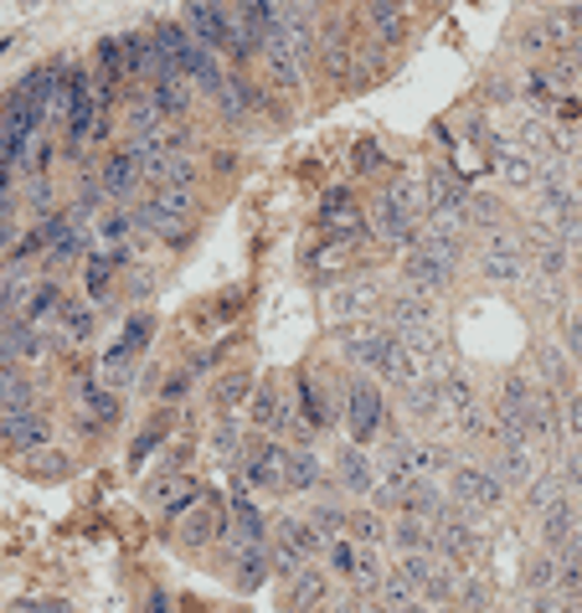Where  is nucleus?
Segmentation results:
<instances>
[{"label":"nucleus","instance_id":"1","mask_svg":"<svg viewBox=\"0 0 582 613\" xmlns=\"http://www.w3.org/2000/svg\"><path fill=\"white\" fill-rule=\"evenodd\" d=\"M345 423H351V439L372 443L387 428V402H381V387L377 382H366V376H351V387H345Z\"/></svg>","mask_w":582,"mask_h":613},{"label":"nucleus","instance_id":"2","mask_svg":"<svg viewBox=\"0 0 582 613\" xmlns=\"http://www.w3.org/2000/svg\"><path fill=\"white\" fill-rule=\"evenodd\" d=\"M52 356V336L36 330L26 320H5L0 325V361L5 366H42Z\"/></svg>","mask_w":582,"mask_h":613},{"label":"nucleus","instance_id":"3","mask_svg":"<svg viewBox=\"0 0 582 613\" xmlns=\"http://www.w3.org/2000/svg\"><path fill=\"white\" fill-rule=\"evenodd\" d=\"M52 439V418L42 408H21V412H0V443L11 454H36Z\"/></svg>","mask_w":582,"mask_h":613},{"label":"nucleus","instance_id":"4","mask_svg":"<svg viewBox=\"0 0 582 613\" xmlns=\"http://www.w3.org/2000/svg\"><path fill=\"white\" fill-rule=\"evenodd\" d=\"M284 459H289V449L278 439H263L253 443V454L242 464V485H263V490H284Z\"/></svg>","mask_w":582,"mask_h":613},{"label":"nucleus","instance_id":"5","mask_svg":"<svg viewBox=\"0 0 582 613\" xmlns=\"http://www.w3.org/2000/svg\"><path fill=\"white\" fill-rule=\"evenodd\" d=\"M454 500H464V506H480V511H495L500 500H505V485H500V475H490V469H454Z\"/></svg>","mask_w":582,"mask_h":613},{"label":"nucleus","instance_id":"6","mask_svg":"<svg viewBox=\"0 0 582 613\" xmlns=\"http://www.w3.org/2000/svg\"><path fill=\"white\" fill-rule=\"evenodd\" d=\"M341 345H345V356L351 361H361L366 372H377L381 351L392 345V330H381V325H351V330L341 336Z\"/></svg>","mask_w":582,"mask_h":613},{"label":"nucleus","instance_id":"7","mask_svg":"<svg viewBox=\"0 0 582 613\" xmlns=\"http://www.w3.org/2000/svg\"><path fill=\"white\" fill-rule=\"evenodd\" d=\"M186 32L191 42H202L206 52H227V16H222V5H186Z\"/></svg>","mask_w":582,"mask_h":613},{"label":"nucleus","instance_id":"8","mask_svg":"<svg viewBox=\"0 0 582 613\" xmlns=\"http://www.w3.org/2000/svg\"><path fill=\"white\" fill-rule=\"evenodd\" d=\"M99 191L109 196V202H129V196L139 191V166L124 150L109 155V160H103V171H99Z\"/></svg>","mask_w":582,"mask_h":613},{"label":"nucleus","instance_id":"9","mask_svg":"<svg viewBox=\"0 0 582 613\" xmlns=\"http://www.w3.org/2000/svg\"><path fill=\"white\" fill-rule=\"evenodd\" d=\"M402 290H412V294H444L448 290V269H438L433 258H423L418 248L408 253V263H402Z\"/></svg>","mask_w":582,"mask_h":613},{"label":"nucleus","instance_id":"10","mask_svg":"<svg viewBox=\"0 0 582 613\" xmlns=\"http://www.w3.org/2000/svg\"><path fill=\"white\" fill-rule=\"evenodd\" d=\"M326 593H330L326 572H320V567H299L289 582V593H284V613H309Z\"/></svg>","mask_w":582,"mask_h":613},{"label":"nucleus","instance_id":"11","mask_svg":"<svg viewBox=\"0 0 582 613\" xmlns=\"http://www.w3.org/2000/svg\"><path fill=\"white\" fill-rule=\"evenodd\" d=\"M36 402V376H26V366H5L0 361V412H21Z\"/></svg>","mask_w":582,"mask_h":613},{"label":"nucleus","instance_id":"12","mask_svg":"<svg viewBox=\"0 0 582 613\" xmlns=\"http://www.w3.org/2000/svg\"><path fill=\"white\" fill-rule=\"evenodd\" d=\"M88 336H93V309L62 294V305H57V341H62V345H83Z\"/></svg>","mask_w":582,"mask_h":613},{"label":"nucleus","instance_id":"13","mask_svg":"<svg viewBox=\"0 0 582 613\" xmlns=\"http://www.w3.org/2000/svg\"><path fill=\"white\" fill-rule=\"evenodd\" d=\"M341 485L351 495H372L377 490V459L366 449H345L341 454Z\"/></svg>","mask_w":582,"mask_h":613},{"label":"nucleus","instance_id":"14","mask_svg":"<svg viewBox=\"0 0 582 613\" xmlns=\"http://www.w3.org/2000/svg\"><path fill=\"white\" fill-rule=\"evenodd\" d=\"M150 99H155V109H160V114H186V109H191V83L171 68V72H160V78L150 83Z\"/></svg>","mask_w":582,"mask_h":613},{"label":"nucleus","instance_id":"15","mask_svg":"<svg viewBox=\"0 0 582 613\" xmlns=\"http://www.w3.org/2000/svg\"><path fill=\"white\" fill-rule=\"evenodd\" d=\"M32 273L26 269H11L0 279V320H21L26 315V299H32Z\"/></svg>","mask_w":582,"mask_h":613},{"label":"nucleus","instance_id":"16","mask_svg":"<svg viewBox=\"0 0 582 613\" xmlns=\"http://www.w3.org/2000/svg\"><path fill=\"white\" fill-rule=\"evenodd\" d=\"M505 479H515V485H532V479H536V449H532V439L505 443V459H500V485H505Z\"/></svg>","mask_w":582,"mask_h":613},{"label":"nucleus","instance_id":"17","mask_svg":"<svg viewBox=\"0 0 582 613\" xmlns=\"http://www.w3.org/2000/svg\"><path fill=\"white\" fill-rule=\"evenodd\" d=\"M124 124L135 129V139H145V135H160V129H166V114L155 109L150 93H135V99L124 103Z\"/></svg>","mask_w":582,"mask_h":613},{"label":"nucleus","instance_id":"18","mask_svg":"<svg viewBox=\"0 0 582 613\" xmlns=\"http://www.w3.org/2000/svg\"><path fill=\"white\" fill-rule=\"evenodd\" d=\"M372 227H377L387 242H412V238H418V222L402 217L392 202H377V206H372Z\"/></svg>","mask_w":582,"mask_h":613},{"label":"nucleus","instance_id":"19","mask_svg":"<svg viewBox=\"0 0 582 613\" xmlns=\"http://www.w3.org/2000/svg\"><path fill=\"white\" fill-rule=\"evenodd\" d=\"M366 309H377V284H372V279H356V284H345V290L335 294V315H341V320H361Z\"/></svg>","mask_w":582,"mask_h":613},{"label":"nucleus","instance_id":"20","mask_svg":"<svg viewBox=\"0 0 582 613\" xmlns=\"http://www.w3.org/2000/svg\"><path fill=\"white\" fill-rule=\"evenodd\" d=\"M402 412H408V418H433V412H444L438 408V382H433V376L408 382V387H402Z\"/></svg>","mask_w":582,"mask_h":613},{"label":"nucleus","instance_id":"21","mask_svg":"<svg viewBox=\"0 0 582 613\" xmlns=\"http://www.w3.org/2000/svg\"><path fill=\"white\" fill-rule=\"evenodd\" d=\"M320 459L309 454V449H289V459H284V490H309V485H320Z\"/></svg>","mask_w":582,"mask_h":613},{"label":"nucleus","instance_id":"22","mask_svg":"<svg viewBox=\"0 0 582 613\" xmlns=\"http://www.w3.org/2000/svg\"><path fill=\"white\" fill-rule=\"evenodd\" d=\"M429 546H438V552H448V557H469V552H480V536L464 526V521H448L444 515V526L433 531Z\"/></svg>","mask_w":582,"mask_h":613},{"label":"nucleus","instance_id":"23","mask_svg":"<svg viewBox=\"0 0 582 613\" xmlns=\"http://www.w3.org/2000/svg\"><path fill=\"white\" fill-rule=\"evenodd\" d=\"M377 376H387V382H397V387H408V382H418V356H412V351H402V345H387V351H381V361H377Z\"/></svg>","mask_w":582,"mask_h":613},{"label":"nucleus","instance_id":"24","mask_svg":"<svg viewBox=\"0 0 582 613\" xmlns=\"http://www.w3.org/2000/svg\"><path fill=\"white\" fill-rule=\"evenodd\" d=\"M57 305H62L57 284H52V279H36V284H32V299H26V315H21V320L42 330V325H47L52 315H57Z\"/></svg>","mask_w":582,"mask_h":613},{"label":"nucleus","instance_id":"25","mask_svg":"<svg viewBox=\"0 0 582 613\" xmlns=\"http://www.w3.org/2000/svg\"><path fill=\"white\" fill-rule=\"evenodd\" d=\"M253 423L263 428L269 439H274L278 428H284V402H278V387H274V382H263V387H258V397H253Z\"/></svg>","mask_w":582,"mask_h":613},{"label":"nucleus","instance_id":"26","mask_svg":"<svg viewBox=\"0 0 582 613\" xmlns=\"http://www.w3.org/2000/svg\"><path fill=\"white\" fill-rule=\"evenodd\" d=\"M222 531H227L222 511H217V506H212V500H206V495H202V511H196V515H191V521H186V542H191V546L217 542Z\"/></svg>","mask_w":582,"mask_h":613},{"label":"nucleus","instance_id":"27","mask_svg":"<svg viewBox=\"0 0 582 613\" xmlns=\"http://www.w3.org/2000/svg\"><path fill=\"white\" fill-rule=\"evenodd\" d=\"M366 21H372V32L381 36V42H397V36L408 32V5H366Z\"/></svg>","mask_w":582,"mask_h":613},{"label":"nucleus","instance_id":"28","mask_svg":"<svg viewBox=\"0 0 582 613\" xmlns=\"http://www.w3.org/2000/svg\"><path fill=\"white\" fill-rule=\"evenodd\" d=\"M320 63H326L330 78H351V42H345V32L320 36Z\"/></svg>","mask_w":582,"mask_h":613},{"label":"nucleus","instance_id":"29","mask_svg":"<svg viewBox=\"0 0 582 613\" xmlns=\"http://www.w3.org/2000/svg\"><path fill=\"white\" fill-rule=\"evenodd\" d=\"M578 531V515H572V500H557L551 511H541V536H547L551 546H562L567 536Z\"/></svg>","mask_w":582,"mask_h":613},{"label":"nucleus","instance_id":"30","mask_svg":"<svg viewBox=\"0 0 582 613\" xmlns=\"http://www.w3.org/2000/svg\"><path fill=\"white\" fill-rule=\"evenodd\" d=\"M99 232L109 248H129V238H135L139 227H135V212L129 206H119V212H103L99 217Z\"/></svg>","mask_w":582,"mask_h":613},{"label":"nucleus","instance_id":"31","mask_svg":"<svg viewBox=\"0 0 582 613\" xmlns=\"http://www.w3.org/2000/svg\"><path fill=\"white\" fill-rule=\"evenodd\" d=\"M129 376H135V356L124 345H109L103 351V366H99V382L103 387H129Z\"/></svg>","mask_w":582,"mask_h":613},{"label":"nucleus","instance_id":"32","mask_svg":"<svg viewBox=\"0 0 582 613\" xmlns=\"http://www.w3.org/2000/svg\"><path fill=\"white\" fill-rule=\"evenodd\" d=\"M78 402L88 408V418H99V423H109V418H119V397L103 393L99 382H78Z\"/></svg>","mask_w":582,"mask_h":613},{"label":"nucleus","instance_id":"33","mask_svg":"<svg viewBox=\"0 0 582 613\" xmlns=\"http://www.w3.org/2000/svg\"><path fill=\"white\" fill-rule=\"evenodd\" d=\"M345 526H351V536L361 542V552H377V546L387 542V526H381V515H377V511H356V515H345Z\"/></svg>","mask_w":582,"mask_h":613},{"label":"nucleus","instance_id":"34","mask_svg":"<svg viewBox=\"0 0 582 613\" xmlns=\"http://www.w3.org/2000/svg\"><path fill=\"white\" fill-rule=\"evenodd\" d=\"M284 552H294V557H299V563H305V557H315V552H320V536H315V531L305 526V521H294V515H284Z\"/></svg>","mask_w":582,"mask_h":613},{"label":"nucleus","instance_id":"35","mask_svg":"<svg viewBox=\"0 0 582 613\" xmlns=\"http://www.w3.org/2000/svg\"><path fill=\"white\" fill-rule=\"evenodd\" d=\"M269 546H253V552H238V582L242 588H263L269 582Z\"/></svg>","mask_w":582,"mask_h":613},{"label":"nucleus","instance_id":"36","mask_svg":"<svg viewBox=\"0 0 582 613\" xmlns=\"http://www.w3.org/2000/svg\"><path fill=\"white\" fill-rule=\"evenodd\" d=\"M526 588H532V593H551V588H557V557H551V552L526 557Z\"/></svg>","mask_w":582,"mask_h":613},{"label":"nucleus","instance_id":"37","mask_svg":"<svg viewBox=\"0 0 582 613\" xmlns=\"http://www.w3.org/2000/svg\"><path fill=\"white\" fill-rule=\"evenodd\" d=\"M377 593H381V603H387L392 613H412V603H418V588H408L397 572H387V578L377 582Z\"/></svg>","mask_w":582,"mask_h":613},{"label":"nucleus","instance_id":"38","mask_svg":"<svg viewBox=\"0 0 582 613\" xmlns=\"http://www.w3.org/2000/svg\"><path fill=\"white\" fill-rule=\"evenodd\" d=\"M433 572H438V567H433L429 552H402V563H397V578L408 582V588H423Z\"/></svg>","mask_w":582,"mask_h":613},{"label":"nucleus","instance_id":"39","mask_svg":"<svg viewBox=\"0 0 582 613\" xmlns=\"http://www.w3.org/2000/svg\"><path fill=\"white\" fill-rule=\"evenodd\" d=\"M248 387H253V376H248V372H227L222 382H217V393H212V397H217V408H222V412H232L242 397H248Z\"/></svg>","mask_w":582,"mask_h":613},{"label":"nucleus","instance_id":"40","mask_svg":"<svg viewBox=\"0 0 582 613\" xmlns=\"http://www.w3.org/2000/svg\"><path fill=\"white\" fill-rule=\"evenodd\" d=\"M526 495H532V511H551L562 500V475H536L526 485Z\"/></svg>","mask_w":582,"mask_h":613},{"label":"nucleus","instance_id":"41","mask_svg":"<svg viewBox=\"0 0 582 613\" xmlns=\"http://www.w3.org/2000/svg\"><path fill=\"white\" fill-rule=\"evenodd\" d=\"M26 459H32V475H42V479H62L72 469L62 449H36V454H26Z\"/></svg>","mask_w":582,"mask_h":613},{"label":"nucleus","instance_id":"42","mask_svg":"<svg viewBox=\"0 0 582 613\" xmlns=\"http://www.w3.org/2000/svg\"><path fill=\"white\" fill-rule=\"evenodd\" d=\"M392 542L402 546V552H429V531H423L418 515H402V521L392 526Z\"/></svg>","mask_w":582,"mask_h":613},{"label":"nucleus","instance_id":"43","mask_svg":"<svg viewBox=\"0 0 582 613\" xmlns=\"http://www.w3.org/2000/svg\"><path fill=\"white\" fill-rule=\"evenodd\" d=\"M150 336H155V315H145V309H139L135 320L124 325V351H129V356H139V351H145V345H150Z\"/></svg>","mask_w":582,"mask_h":613},{"label":"nucleus","instance_id":"44","mask_svg":"<svg viewBox=\"0 0 582 613\" xmlns=\"http://www.w3.org/2000/svg\"><path fill=\"white\" fill-rule=\"evenodd\" d=\"M305 526L315 531L320 542H326V536H335V531L345 526V511H335V506H315V511H309V521H305Z\"/></svg>","mask_w":582,"mask_h":613},{"label":"nucleus","instance_id":"45","mask_svg":"<svg viewBox=\"0 0 582 613\" xmlns=\"http://www.w3.org/2000/svg\"><path fill=\"white\" fill-rule=\"evenodd\" d=\"M356 582H361V593H377V582L387 578V572H381V563H377V552H356Z\"/></svg>","mask_w":582,"mask_h":613},{"label":"nucleus","instance_id":"46","mask_svg":"<svg viewBox=\"0 0 582 613\" xmlns=\"http://www.w3.org/2000/svg\"><path fill=\"white\" fill-rule=\"evenodd\" d=\"M418 593H423V598H429V603H433V609H438V603H444V598H454V578H448L444 567H438V572H433V578L423 582V588H418Z\"/></svg>","mask_w":582,"mask_h":613},{"label":"nucleus","instance_id":"47","mask_svg":"<svg viewBox=\"0 0 582 613\" xmlns=\"http://www.w3.org/2000/svg\"><path fill=\"white\" fill-rule=\"evenodd\" d=\"M269 68H274V78L284 88H299V63H289L284 52H269Z\"/></svg>","mask_w":582,"mask_h":613},{"label":"nucleus","instance_id":"48","mask_svg":"<svg viewBox=\"0 0 582 613\" xmlns=\"http://www.w3.org/2000/svg\"><path fill=\"white\" fill-rule=\"evenodd\" d=\"M557 475H562V485H578L582 490V449H567V459H562Z\"/></svg>","mask_w":582,"mask_h":613},{"label":"nucleus","instance_id":"49","mask_svg":"<svg viewBox=\"0 0 582 613\" xmlns=\"http://www.w3.org/2000/svg\"><path fill=\"white\" fill-rule=\"evenodd\" d=\"M238 423H242V418H222L217 439H212V443H217V454H232V449H238Z\"/></svg>","mask_w":582,"mask_h":613},{"label":"nucleus","instance_id":"50","mask_svg":"<svg viewBox=\"0 0 582 613\" xmlns=\"http://www.w3.org/2000/svg\"><path fill=\"white\" fill-rule=\"evenodd\" d=\"M526 613H567V603L557 593H532L526 598Z\"/></svg>","mask_w":582,"mask_h":613},{"label":"nucleus","instance_id":"51","mask_svg":"<svg viewBox=\"0 0 582 613\" xmlns=\"http://www.w3.org/2000/svg\"><path fill=\"white\" fill-rule=\"evenodd\" d=\"M464 603H469V609H484V603H490V588H484L480 578H469V588H464Z\"/></svg>","mask_w":582,"mask_h":613},{"label":"nucleus","instance_id":"52","mask_svg":"<svg viewBox=\"0 0 582 613\" xmlns=\"http://www.w3.org/2000/svg\"><path fill=\"white\" fill-rule=\"evenodd\" d=\"M145 613H171V593L166 588H150L145 593Z\"/></svg>","mask_w":582,"mask_h":613},{"label":"nucleus","instance_id":"53","mask_svg":"<svg viewBox=\"0 0 582 613\" xmlns=\"http://www.w3.org/2000/svg\"><path fill=\"white\" fill-rule=\"evenodd\" d=\"M32 212H52V186L47 181H32Z\"/></svg>","mask_w":582,"mask_h":613},{"label":"nucleus","instance_id":"54","mask_svg":"<svg viewBox=\"0 0 582 613\" xmlns=\"http://www.w3.org/2000/svg\"><path fill=\"white\" fill-rule=\"evenodd\" d=\"M459 418H464V433H484V412H480V408L459 412Z\"/></svg>","mask_w":582,"mask_h":613},{"label":"nucleus","instance_id":"55","mask_svg":"<svg viewBox=\"0 0 582 613\" xmlns=\"http://www.w3.org/2000/svg\"><path fill=\"white\" fill-rule=\"evenodd\" d=\"M186 387H191V372H175L171 382H166V397H181Z\"/></svg>","mask_w":582,"mask_h":613},{"label":"nucleus","instance_id":"56","mask_svg":"<svg viewBox=\"0 0 582 613\" xmlns=\"http://www.w3.org/2000/svg\"><path fill=\"white\" fill-rule=\"evenodd\" d=\"M351 563H356V552H351V546H345V542H335V567H341V572H345V567H351Z\"/></svg>","mask_w":582,"mask_h":613},{"label":"nucleus","instance_id":"57","mask_svg":"<svg viewBox=\"0 0 582 613\" xmlns=\"http://www.w3.org/2000/svg\"><path fill=\"white\" fill-rule=\"evenodd\" d=\"M32 609H36V613H72L68 603H52V598H47V603H32Z\"/></svg>","mask_w":582,"mask_h":613},{"label":"nucleus","instance_id":"58","mask_svg":"<svg viewBox=\"0 0 582 613\" xmlns=\"http://www.w3.org/2000/svg\"><path fill=\"white\" fill-rule=\"evenodd\" d=\"M5 248H11V227L0 222V258H5Z\"/></svg>","mask_w":582,"mask_h":613},{"label":"nucleus","instance_id":"59","mask_svg":"<svg viewBox=\"0 0 582 613\" xmlns=\"http://www.w3.org/2000/svg\"><path fill=\"white\" fill-rule=\"evenodd\" d=\"M572 428H582V397L572 402Z\"/></svg>","mask_w":582,"mask_h":613},{"label":"nucleus","instance_id":"60","mask_svg":"<svg viewBox=\"0 0 582 613\" xmlns=\"http://www.w3.org/2000/svg\"><path fill=\"white\" fill-rule=\"evenodd\" d=\"M578 21H582V16H578Z\"/></svg>","mask_w":582,"mask_h":613}]
</instances>
